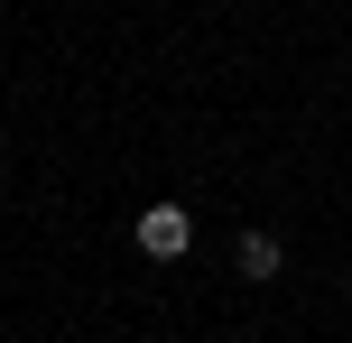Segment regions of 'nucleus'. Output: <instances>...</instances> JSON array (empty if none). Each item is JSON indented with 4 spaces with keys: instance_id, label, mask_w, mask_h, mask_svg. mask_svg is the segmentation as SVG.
<instances>
[{
    "instance_id": "nucleus-1",
    "label": "nucleus",
    "mask_w": 352,
    "mask_h": 343,
    "mask_svg": "<svg viewBox=\"0 0 352 343\" xmlns=\"http://www.w3.org/2000/svg\"><path fill=\"white\" fill-rule=\"evenodd\" d=\"M186 241H195V214H186V204H148V214H140V251L148 260H186Z\"/></svg>"
},
{
    "instance_id": "nucleus-2",
    "label": "nucleus",
    "mask_w": 352,
    "mask_h": 343,
    "mask_svg": "<svg viewBox=\"0 0 352 343\" xmlns=\"http://www.w3.org/2000/svg\"><path fill=\"white\" fill-rule=\"evenodd\" d=\"M241 278H278V232H241Z\"/></svg>"
}]
</instances>
